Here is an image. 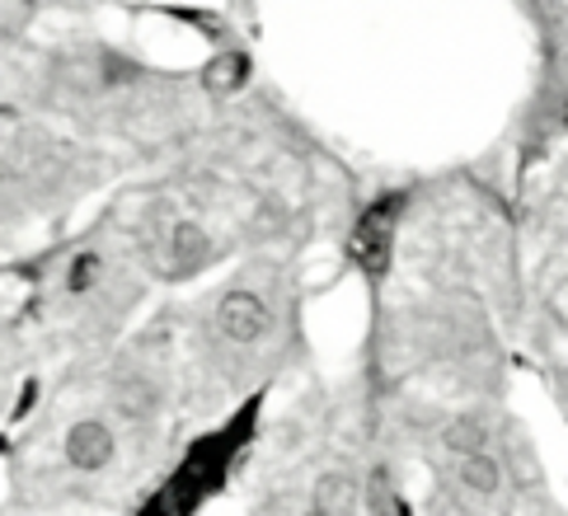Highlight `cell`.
Instances as JSON below:
<instances>
[{
	"instance_id": "5",
	"label": "cell",
	"mask_w": 568,
	"mask_h": 516,
	"mask_svg": "<svg viewBox=\"0 0 568 516\" xmlns=\"http://www.w3.org/2000/svg\"><path fill=\"white\" fill-rule=\"evenodd\" d=\"M442 451L452 461H470V456H489L494 451V427L484 413H456V418H446L442 432H437Z\"/></svg>"
},
{
	"instance_id": "4",
	"label": "cell",
	"mask_w": 568,
	"mask_h": 516,
	"mask_svg": "<svg viewBox=\"0 0 568 516\" xmlns=\"http://www.w3.org/2000/svg\"><path fill=\"white\" fill-rule=\"evenodd\" d=\"M357 503H362L357 474L353 469H324V474H315L301 516H357Z\"/></svg>"
},
{
	"instance_id": "6",
	"label": "cell",
	"mask_w": 568,
	"mask_h": 516,
	"mask_svg": "<svg viewBox=\"0 0 568 516\" xmlns=\"http://www.w3.org/2000/svg\"><path fill=\"white\" fill-rule=\"evenodd\" d=\"M452 479H456V488L465 493V498H475V503H498L503 488H507V465L498 461V451H489V456L456 461Z\"/></svg>"
},
{
	"instance_id": "1",
	"label": "cell",
	"mask_w": 568,
	"mask_h": 516,
	"mask_svg": "<svg viewBox=\"0 0 568 516\" xmlns=\"http://www.w3.org/2000/svg\"><path fill=\"white\" fill-rule=\"evenodd\" d=\"M226 259V240H221L207 221L197 216H170L160 221L155 235V267L165 282H193L207 267H216Z\"/></svg>"
},
{
	"instance_id": "2",
	"label": "cell",
	"mask_w": 568,
	"mask_h": 516,
	"mask_svg": "<svg viewBox=\"0 0 568 516\" xmlns=\"http://www.w3.org/2000/svg\"><path fill=\"white\" fill-rule=\"evenodd\" d=\"M273 328H277V310L254 286H231L212 305V334L226 347H235V353H250V347L268 343Z\"/></svg>"
},
{
	"instance_id": "3",
	"label": "cell",
	"mask_w": 568,
	"mask_h": 516,
	"mask_svg": "<svg viewBox=\"0 0 568 516\" xmlns=\"http://www.w3.org/2000/svg\"><path fill=\"white\" fill-rule=\"evenodd\" d=\"M62 461L75 474H104L118 465V432L109 418H75L62 432Z\"/></svg>"
}]
</instances>
